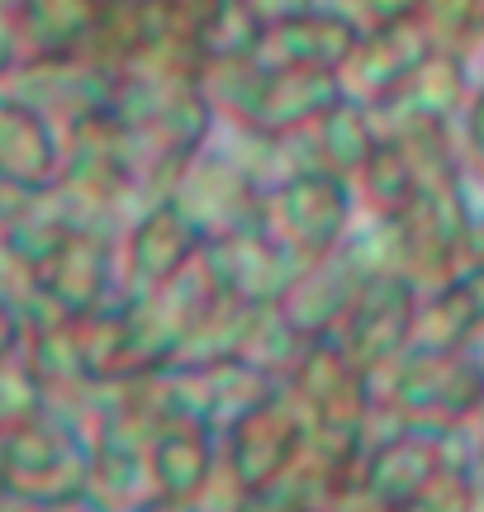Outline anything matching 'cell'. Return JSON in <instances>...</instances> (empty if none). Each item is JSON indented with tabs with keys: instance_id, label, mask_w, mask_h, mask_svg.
Wrapping results in <instances>:
<instances>
[{
	"instance_id": "6da1fadb",
	"label": "cell",
	"mask_w": 484,
	"mask_h": 512,
	"mask_svg": "<svg viewBox=\"0 0 484 512\" xmlns=\"http://www.w3.org/2000/svg\"><path fill=\"white\" fill-rule=\"evenodd\" d=\"M409 5L413 0H375V10H380V15H404Z\"/></svg>"
}]
</instances>
